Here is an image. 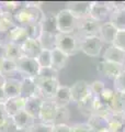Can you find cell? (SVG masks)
<instances>
[{
    "label": "cell",
    "instance_id": "30bf717a",
    "mask_svg": "<svg viewBox=\"0 0 125 132\" xmlns=\"http://www.w3.org/2000/svg\"><path fill=\"white\" fill-rule=\"evenodd\" d=\"M56 111H57V107L54 104L53 99H44L37 119L40 120V122L46 123V125H54Z\"/></svg>",
    "mask_w": 125,
    "mask_h": 132
},
{
    "label": "cell",
    "instance_id": "83f0119b",
    "mask_svg": "<svg viewBox=\"0 0 125 132\" xmlns=\"http://www.w3.org/2000/svg\"><path fill=\"white\" fill-rule=\"evenodd\" d=\"M87 123L91 127L94 132H106L108 131V120L98 114H91L88 117Z\"/></svg>",
    "mask_w": 125,
    "mask_h": 132
},
{
    "label": "cell",
    "instance_id": "d590c367",
    "mask_svg": "<svg viewBox=\"0 0 125 132\" xmlns=\"http://www.w3.org/2000/svg\"><path fill=\"white\" fill-rule=\"evenodd\" d=\"M70 117V111L68 110L67 107H61V108H57L56 111V117L54 125H59V123H66L69 120Z\"/></svg>",
    "mask_w": 125,
    "mask_h": 132
},
{
    "label": "cell",
    "instance_id": "f5cc1de1",
    "mask_svg": "<svg viewBox=\"0 0 125 132\" xmlns=\"http://www.w3.org/2000/svg\"><path fill=\"white\" fill-rule=\"evenodd\" d=\"M122 95H123V97H124V99H125V93H123Z\"/></svg>",
    "mask_w": 125,
    "mask_h": 132
},
{
    "label": "cell",
    "instance_id": "3957f363",
    "mask_svg": "<svg viewBox=\"0 0 125 132\" xmlns=\"http://www.w3.org/2000/svg\"><path fill=\"white\" fill-rule=\"evenodd\" d=\"M56 21H57L58 33H65V34L76 33L78 27V19L67 8L61 9L57 12Z\"/></svg>",
    "mask_w": 125,
    "mask_h": 132
},
{
    "label": "cell",
    "instance_id": "52a82bcc",
    "mask_svg": "<svg viewBox=\"0 0 125 132\" xmlns=\"http://www.w3.org/2000/svg\"><path fill=\"white\" fill-rule=\"evenodd\" d=\"M40 66L35 59L22 56L18 61V74L21 78H36Z\"/></svg>",
    "mask_w": 125,
    "mask_h": 132
},
{
    "label": "cell",
    "instance_id": "4fadbf2b",
    "mask_svg": "<svg viewBox=\"0 0 125 132\" xmlns=\"http://www.w3.org/2000/svg\"><path fill=\"white\" fill-rule=\"evenodd\" d=\"M102 60L112 62V63L124 66L125 64V52L115 47L114 45H106L102 53Z\"/></svg>",
    "mask_w": 125,
    "mask_h": 132
},
{
    "label": "cell",
    "instance_id": "b9f144b4",
    "mask_svg": "<svg viewBox=\"0 0 125 132\" xmlns=\"http://www.w3.org/2000/svg\"><path fill=\"white\" fill-rule=\"evenodd\" d=\"M53 125H46L43 122H35L30 129L29 132H52Z\"/></svg>",
    "mask_w": 125,
    "mask_h": 132
},
{
    "label": "cell",
    "instance_id": "e575fe53",
    "mask_svg": "<svg viewBox=\"0 0 125 132\" xmlns=\"http://www.w3.org/2000/svg\"><path fill=\"white\" fill-rule=\"evenodd\" d=\"M52 78H58V72L53 67H42L40 68L35 79H52Z\"/></svg>",
    "mask_w": 125,
    "mask_h": 132
},
{
    "label": "cell",
    "instance_id": "816d5d0a",
    "mask_svg": "<svg viewBox=\"0 0 125 132\" xmlns=\"http://www.w3.org/2000/svg\"><path fill=\"white\" fill-rule=\"evenodd\" d=\"M2 41H1V39H0V51H1V47H2Z\"/></svg>",
    "mask_w": 125,
    "mask_h": 132
},
{
    "label": "cell",
    "instance_id": "6da1fadb",
    "mask_svg": "<svg viewBox=\"0 0 125 132\" xmlns=\"http://www.w3.org/2000/svg\"><path fill=\"white\" fill-rule=\"evenodd\" d=\"M45 12L41 9L40 2H24L23 7L13 14L15 26L25 28L31 24L41 23Z\"/></svg>",
    "mask_w": 125,
    "mask_h": 132
},
{
    "label": "cell",
    "instance_id": "f907efd6",
    "mask_svg": "<svg viewBox=\"0 0 125 132\" xmlns=\"http://www.w3.org/2000/svg\"><path fill=\"white\" fill-rule=\"evenodd\" d=\"M2 14H3V11H2V8H1V6H0V18L2 16Z\"/></svg>",
    "mask_w": 125,
    "mask_h": 132
},
{
    "label": "cell",
    "instance_id": "7a4b0ae2",
    "mask_svg": "<svg viewBox=\"0 0 125 132\" xmlns=\"http://www.w3.org/2000/svg\"><path fill=\"white\" fill-rule=\"evenodd\" d=\"M55 47L70 57L80 51V39L75 33H57L55 38Z\"/></svg>",
    "mask_w": 125,
    "mask_h": 132
},
{
    "label": "cell",
    "instance_id": "44dd1931",
    "mask_svg": "<svg viewBox=\"0 0 125 132\" xmlns=\"http://www.w3.org/2000/svg\"><path fill=\"white\" fill-rule=\"evenodd\" d=\"M37 85L35 78H21V87H20V97L28 99L30 97L36 96Z\"/></svg>",
    "mask_w": 125,
    "mask_h": 132
},
{
    "label": "cell",
    "instance_id": "ee69618b",
    "mask_svg": "<svg viewBox=\"0 0 125 132\" xmlns=\"http://www.w3.org/2000/svg\"><path fill=\"white\" fill-rule=\"evenodd\" d=\"M70 128H72V132H94L87 122L75 123V125L70 126Z\"/></svg>",
    "mask_w": 125,
    "mask_h": 132
},
{
    "label": "cell",
    "instance_id": "11a10c76",
    "mask_svg": "<svg viewBox=\"0 0 125 132\" xmlns=\"http://www.w3.org/2000/svg\"><path fill=\"white\" fill-rule=\"evenodd\" d=\"M106 132H113V131H109V130H108V131H106Z\"/></svg>",
    "mask_w": 125,
    "mask_h": 132
},
{
    "label": "cell",
    "instance_id": "1f68e13d",
    "mask_svg": "<svg viewBox=\"0 0 125 132\" xmlns=\"http://www.w3.org/2000/svg\"><path fill=\"white\" fill-rule=\"evenodd\" d=\"M14 27H15V23L13 20V15L3 13L2 16L0 18V35L5 36Z\"/></svg>",
    "mask_w": 125,
    "mask_h": 132
},
{
    "label": "cell",
    "instance_id": "9a60e30c",
    "mask_svg": "<svg viewBox=\"0 0 125 132\" xmlns=\"http://www.w3.org/2000/svg\"><path fill=\"white\" fill-rule=\"evenodd\" d=\"M42 50H43V46H42L40 40H35V39H28L21 45L22 56L30 57V59H36L42 52Z\"/></svg>",
    "mask_w": 125,
    "mask_h": 132
},
{
    "label": "cell",
    "instance_id": "7bdbcfd3",
    "mask_svg": "<svg viewBox=\"0 0 125 132\" xmlns=\"http://www.w3.org/2000/svg\"><path fill=\"white\" fill-rule=\"evenodd\" d=\"M18 129L15 126V123L12 120V118H8L7 120L0 126V132H15V130Z\"/></svg>",
    "mask_w": 125,
    "mask_h": 132
},
{
    "label": "cell",
    "instance_id": "60d3db41",
    "mask_svg": "<svg viewBox=\"0 0 125 132\" xmlns=\"http://www.w3.org/2000/svg\"><path fill=\"white\" fill-rule=\"evenodd\" d=\"M114 96H115V90L106 87L101 94H100V96L98 98L103 102V104H105V105L109 106V104L112 101V99L114 98Z\"/></svg>",
    "mask_w": 125,
    "mask_h": 132
},
{
    "label": "cell",
    "instance_id": "f35d334b",
    "mask_svg": "<svg viewBox=\"0 0 125 132\" xmlns=\"http://www.w3.org/2000/svg\"><path fill=\"white\" fill-rule=\"evenodd\" d=\"M106 88V85L102 80H93L90 82V92L94 97H99L104 89Z\"/></svg>",
    "mask_w": 125,
    "mask_h": 132
},
{
    "label": "cell",
    "instance_id": "484cf974",
    "mask_svg": "<svg viewBox=\"0 0 125 132\" xmlns=\"http://www.w3.org/2000/svg\"><path fill=\"white\" fill-rule=\"evenodd\" d=\"M12 120L15 123L18 129H30V128L36 122L35 119L31 117L25 110L19 111L15 116L12 117Z\"/></svg>",
    "mask_w": 125,
    "mask_h": 132
},
{
    "label": "cell",
    "instance_id": "ba28073f",
    "mask_svg": "<svg viewBox=\"0 0 125 132\" xmlns=\"http://www.w3.org/2000/svg\"><path fill=\"white\" fill-rule=\"evenodd\" d=\"M37 85V94L43 99H53L60 86L58 78L52 79H35Z\"/></svg>",
    "mask_w": 125,
    "mask_h": 132
},
{
    "label": "cell",
    "instance_id": "d6986e66",
    "mask_svg": "<svg viewBox=\"0 0 125 132\" xmlns=\"http://www.w3.org/2000/svg\"><path fill=\"white\" fill-rule=\"evenodd\" d=\"M3 38L6 40L5 42H10V43H14L18 45H22L29 39L25 28H22L19 26H15L14 28H12Z\"/></svg>",
    "mask_w": 125,
    "mask_h": 132
},
{
    "label": "cell",
    "instance_id": "e0dca14e",
    "mask_svg": "<svg viewBox=\"0 0 125 132\" xmlns=\"http://www.w3.org/2000/svg\"><path fill=\"white\" fill-rule=\"evenodd\" d=\"M0 57L12 60V61H19L22 57L21 45L10 43V42H3L1 51H0Z\"/></svg>",
    "mask_w": 125,
    "mask_h": 132
},
{
    "label": "cell",
    "instance_id": "836d02e7",
    "mask_svg": "<svg viewBox=\"0 0 125 132\" xmlns=\"http://www.w3.org/2000/svg\"><path fill=\"white\" fill-rule=\"evenodd\" d=\"M24 2H19V1H3L0 2V6L2 8L3 13H8L13 15L18 12L21 8L23 7Z\"/></svg>",
    "mask_w": 125,
    "mask_h": 132
},
{
    "label": "cell",
    "instance_id": "f546056e",
    "mask_svg": "<svg viewBox=\"0 0 125 132\" xmlns=\"http://www.w3.org/2000/svg\"><path fill=\"white\" fill-rule=\"evenodd\" d=\"M125 127V118L123 114H112L108 118V130L113 132H122Z\"/></svg>",
    "mask_w": 125,
    "mask_h": 132
},
{
    "label": "cell",
    "instance_id": "5bb4252c",
    "mask_svg": "<svg viewBox=\"0 0 125 132\" xmlns=\"http://www.w3.org/2000/svg\"><path fill=\"white\" fill-rule=\"evenodd\" d=\"M41 27H42V34L49 35V36H56V34L58 33L56 13H53V12L45 13L44 18L41 22Z\"/></svg>",
    "mask_w": 125,
    "mask_h": 132
},
{
    "label": "cell",
    "instance_id": "5b68a950",
    "mask_svg": "<svg viewBox=\"0 0 125 132\" xmlns=\"http://www.w3.org/2000/svg\"><path fill=\"white\" fill-rule=\"evenodd\" d=\"M103 45L99 36L80 39V51L89 57H99L103 50Z\"/></svg>",
    "mask_w": 125,
    "mask_h": 132
},
{
    "label": "cell",
    "instance_id": "8fae6325",
    "mask_svg": "<svg viewBox=\"0 0 125 132\" xmlns=\"http://www.w3.org/2000/svg\"><path fill=\"white\" fill-rule=\"evenodd\" d=\"M70 94H72V102L77 105L79 101H81L91 94L90 84L83 79L75 81L73 86H70Z\"/></svg>",
    "mask_w": 125,
    "mask_h": 132
},
{
    "label": "cell",
    "instance_id": "277c9868",
    "mask_svg": "<svg viewBox=\"0 0 125 132\" xmlns=\"http://www.w3.org/2000/svg\"><path fill=\"white\" fill-rule=\"evenodd\" d=\"M113 11V5L112 2L105 1H92L90 5L89 18L95 20L99 23H103L106 21L108 18Z\"/></svg>",
    "mask_w": 125,
    "mask_h": 132
},
{
    "label": "cell",
    "instance_id": "603a6c76",
    "mask_svg": "<svg viewBox=\"0 0 125 132\" xmlns=\"http://www.w3.org/2000/svg\"><path fill=\"white\" fill-rule=\"evenodd\" d=\"M0 74L6 78H14L18 74V61L0 57Z\"/></svg>",
    "mask_w": 125,
    "mask_h": 132
},
{
    "label": "cell",
    "instance_id": "cb8c5ba5",
    "mask_svg": "<svg viewBox=\"0 0 125 132\" xmlns=\"http://www.w3.org/2000/svg\"><path fill=\"white\" fill-rule=\"evenodd\" d=\"M20 87L21 78H6V82L3 86V92L8 99L20 97Z\"/></svg>",
    "mask_w": 125,
    "mask_h": 132
},
{
    "label": "cell",
    "instance_id": "ffe728a7",
    "mask_svg": "<svg viewBox=\"0 0 125 132\" xmlns=\"http://www.w3.org/2000/svg\"><path fill=\"white\" fill-rule=\"evenodd\" d=\"M54 104L57 108L61 107H67L72 102V94H70V87L66 85H60L58 87L55 96L53 98Z\"/></svg>",
    "mask_w": 125,
    "mask_h": 132
},
{
    "label": "cell",
    "instance_id": "2e32d148",
    "mask_svg": "<svg viewBox=\"0 0 125 132\" xmlns=\"http://www.w3.org/2000/svg\"><path fill=\"white\" fill-rule=\"evenodd\" d=\"M91 2L88 1H73L67 3V9L76 16L78 20L89 16Z\"/></svg>",
    "mask_w": 125,
    "mask_h": 132
},
{
    "label": "cell",
    "instance_id": "74e56055",
    "mask_svg": "<svg viewBox=\"0 0 125 132\" xmlns=\"http://www.w3.org/2000/svg\"><path fill=\"white\" fill-rule=\"evenodd\" d=\"M113 89L116 93H120V94L125 93V71L124 69L113 80Z\"/></svg>",
    "mask_w": 125,
    "mask_h": 132
},
{
    "label": "cell",
    "instance_id": "9f6ffc18",
    "mask_svg": "<svg viewBox=\"0 0 125 132\" xmlns=\"http://www.w3.org/2000/svg\"><path fill=\"white\" fill-rule=\"evenodd\" d=\"M124 71H125V64H124Z\"/></svg>",
    "mask_w": 125,
    "mask_h": 132
},
{
    "label": "cell",
    "instance_id": "7dc6e473",
    "mask_svg": "<svg viewBox=\"0 0 125 132\" xmlns=\"http://www.w3.org/2000/svg\"><path fill=\"white\" fill-rule=\"evenodd\" d=\"M8 100V98L6 96L5 92H3V88L0 89V105H5V102Z\"/></svg>",
    "mask_w": 125,
    "mask_h": 132
},
{
    "label": "cell",
    "instance_id": "ab89813d",
    "mask_svg": "<svg viewBox=\"0 0 125 132\" xmlns=\"http://www.w3.org/2000/svg\"><path fill=\"white\" fill-rule=\"evenodd\" d=\"M112 45L125 52V30H118Z\"/></svg>",
    "mask_w": 125,
    "mask_h": 132
},
{
    "label": "cell",
    "instance_id": "bcb514c9",
    "mask_svg": "<svg viewBox=\"0 0 125 132\" xmlns=\"http://www.w3.org/2000/svg\"><path fill=\"white\" fill-rule=\"evenodd\" d=\"M8 118L9 117H8V114L5 110V107H3V105H0V126H1Z\"/></svg>",
    "mask_w": 125,
    "mask_h": 132
},
{
    "label": "cell",
    "instance_id": "7c38bea8",
    "mask_svg": "<svg viewBox=\"0 0 125 132\" xmlns=\"http://www.w3.org/2000/svg\"><path fill=\"white\" fill-rule=\"evenodd\" d=\"M113 11L109 18V21L115 27L116 30H125V2H112Z\"/></svg>",
    "mask_w": 125,
    "mask_h": 132
},
{
    "label": "cell",
    "instance_id": "c3c4849f",
    "mask_svg": "<svg viewBox=\"0 0 125 132\" xmlns=\"http://www.w3.org/2000/svg\"><path fill=\"white\" fill-rule=\"evenodd\" d=\"M5 82H6V77L2 76L1 74H0V89L3 88V86H5Z\"/></svg>",
    "mask_w": 125,
    "mask_h": 132
},
{
    "label": "cell",
    "instance_id": "f1b7e54d",
    "mask_svg": "<svg viewBox=\"0 0 125 132\" xmlns=\"http://www.w3.org/2000/svg\"><path fill=\"white\" fill-rule=\"evenodd\" d=\"M77 108L86 117L93 114L94 113V96L92 94H90L89 96H87L85 99H82L81 101L78 102Z\"/></svg>",
    "mask_w": 125,
    "mask_h": 132
},
{
    "label": "cell",
    "instance_id": "4316f807",
    "mask_svg": "<svg viewBox=\"0 0 125 132\" xmlns=\"http://www.w3.org/2000/svg\"><path fill=\"white\" fill-rule=\"evenodd\" d=\"M51 51H52V67L57 72L64 69L67 66L69 56L66 55L65 53H62L60 50L56 47H54Z\"/></svg>",
    "mask_w": 125,
    "mask_h": 132
},
{
    "label": "cell",
    "instance_id": "7402d4cb",
    "mask_svg": "<svg viewBox=\"0 0 125 132\" xmlns=\"http://www.w3.org/2000/svg\"><path fill=\"white\" fill-rule=\"evenodd\" d=\"M43 101H44V99L41 96H39V95L28 98V99H25L24 110H25L31 117H33L34 119H37L39 118V113H40V110H41Z\"/></svg>",
    "mask_w": 125,
    "mask_h": 132
},
{
    "label": "cell",
    "instance_id": "9c48e42d",
    "mask_svg": "<svg viewBox=\"0 0 125 132\" xmlns=\"http://www.w3.org/2000/svg\"><path fill=\"white\" fill-rule=\"evenodd\" d=\"M124 66L112 63V62L105 61V60H100L97 64V71L99 74H101L102 76H104L108 79L114 80L121 73L123 72Z\"/></svg>",
    "mask_w": 125,
    "mask_h": 132
},
{
    "label": "cell",
    "instance_id": "8992f818",
    "mask_svg": "<svg viewBox=\"0 0 125 132\" xmlns=\"http://www.w3.org/2000/svg\"><path fill=\"white\" fill-rule=\"evenodd\" d=\"M101 23L97 22L95 20L91 18H85L81 20H78V27L76 34L79 39L83 38H90V36H98L99 34V29Z\"/></svg>",
    "mask_w": 125,
    "mask_h": 132
},
{
    "label": "cell",
    "instance_id": "d4e9b609",
    "mask_svg": "<svg viewBox=\"0 0 125 132\" xmlns=\"http://www.w3.org/2000/svg\"><path fill=\"white\" fill-rule=\"evenodd\" d=\"M24 105H25V99H23L22 97H16V98H12V99H8L5 102V110L8 114V117L12 118L13 116L21 110H24Z\"/></svg>",
    "mask_w": 125,
    "mask_h": 132
},
{
    "label": "cell",
    "instance_id": "4dcf8cb0",
    "mask_svg": "<svg viewBox=\"0 0 125 132\" xmlns=\"http://www.w3.org/2000/svg\"><path fill=\"white\" fill-rule=\"evenodd\" d=\"M109 107L112 111V113L124 114L125 113V99L123 97V95L115 92V96L109 104Z\"/></svg>",
    "mask_w": 125,
    "mask_h": 132
},
{
    "label": "cell",
    "instance_id": "8d00e7d4",
    "mask_svg": "<svg viewBox=\"0 0 125 132\" xmlns=\"http://www.w3.org/2000/svg\"><path fill=\"white\" fill-rule=\"evenodd\" d=\"M25 31H26V34H28L29 39L40 40L41 35H42L41 23H35V24H31V26L25 27Z\"/></svg>",
    "mask_w": 125,
    "mask_h": 132
},
{
    "label": "cell",
    "instance_id": "681fc988",
    "mask_svg": "<svg viewBox=\"0 0 125 132\" xmlns=\"http://www.w3.org/2000/svg\"><path fill=\"white\" fill-rule=\"evenodd\" d=\"M15 132H29V129H16Z\"/></svg>",
    "mask_w": 125,
    "mask_h": 132
},
{
    "label": "cell",
    "instance_id": "f6af8a7d",
    "mask_svg": "<svg viewBox=\"0 0 125 132\" xmlns=\"http://www.w3.org/2000/svg\"><path fill=\"white\" fill-rule=\"evenodd\" d=\"M52 132H72V128L67 123H59V125H53Z\"/></svg>",
    "mask_w": 125,
    "mask_h": 132
},
{
    "label": "cell",
    "instance_id": "ac0fdd59",
    "mask_svg": "<svg viewBox=\"0 0 125 132\" xmlns=\"http://www.w3.org/2000/svg\"><path fill=\"white\" fill-rule=\"evenodd\" d=\"M116 32H118V30L115 29V27L113 24H112L110 21H105V22L101 23V26H100L98 36L103 42V44L111 45L114 41Z\"/></svg>",
    "mask_w": 125,
    "mask_h": 132
},
{
    "label": "cell",
    "instance_id": "d6a6232c",
    "mask_svg": "<svg viewBox=\"0 0 125 132\" xmlns=\"http://www.w3.org/2000/svg\"><path fill=\"white\" fill-rule=\"evenodd\" d=\"M36 62L40 68L42 67H52V51L51 50L43 48L42 52L36 57Z\"/></svg>",
    "mask_w": 125,
    "mask_h": 132
},
{
    "label": "cell",
    "instance_id": "db71d44e",
    "mask_svg": "<svg viewBox=\"0 0 125 132\" xmlns=\"http://www.w3.org/2000/svg\"><path fill=\"white\" fill-rule=\"evenodd\" d=\"M122 132H125V127H124V129H123V131Z\"/></svg>",
    "mask_w": 125,
    "mask_h": 132
}]
</instances>
